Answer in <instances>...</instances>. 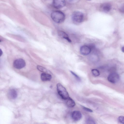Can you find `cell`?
<instances>
[{"label":"cell","instance_id":"obj_1","mask_svg":"<svg viewBox=\"0 0 124 124\" xmlns=\"http://www.w3.org/2000/svg\"><path fill=\"white\" fill-rule=\"evenodd\" d=\"M51 17L53 20L57 23H61L63 22L65 18L64 13L59 11H53L51 14Z\"/></svg>","mask_w":124,"mask_h":124},{"label":"cell","instance_id":"obj_2","mask_svg":"<svg viewBox=\"0 0 124 124\" xmlns=\"http://www.w3.org/2000/svg\"><path fill=\"white\" fill-rule=\"evenodd\" d=\"M57 89L58 94L62 99L66 100L69 97L66 89L61 84L58 83L57 84Z\"/></svg>","mask_w":124,"mask_h":124},{"label":"cell","instance_id":"obj_3","mask_svg":"<svg viewBox=\"0 0 124 124\" xmlns=\"http://www.w3.org/2000/svg\"><path fill=\"white\" fill-rule=\"evenodd\" d=\"M84 15L81 12L79 11H75L73 13L72 15L73 20L77 23L82 22L83 20Z\"/></svg>","mask_w":124,"mask_h":124},{"label":"cell","instance_id":"obj_4","mask_svg":"<svg viewBox=\"0 0 124 124\" xmlns=\"http://www.w3.org/2000/svg\"><path fill=\"white\" fill-rule=\"evenodd\" d=\"M26 65L25 61L22 59L19 58L15 60L13 63V66L17 69H21L24 68Z\"/></svg>","mask_w":124,"mask_h":124},{"label":"cell","instance_id":"obj_5","mask_svg":"<svg viewBox=\"0 0 124 124\" xmlns=\"http://www.w3.org/2000/svg\"><path fill=\"white\" fill-rule=\"evenodd\" d=\"M119 79V76L117 73L113 72L108 75V79L110 82L112 83H115L117 82Z\"/></svg>","mask_w":124,"mask_h":124},{"label":"cell","instance_id":"obj_6","mask_svg":"<svg viewBox=\"0 0 124 124\" xmlns=\"http://www.w3.org/2000/svg\"><path fill=\"white\" fill-rule=\"evenodd\" d=\"M65 4V0H53V7L56 8H59L64 7Z\"/></svg>","mask_w":124,"mask_h":124},{"label":"cell","instance_id":"obj_7","mask_svg":"<svg viewBox=\"0 0 124 124\" xmlns=\"http://www.w3.org/2000/svg\"><path fill=\"white\" fill-rule=\"evenodd\" d=\"M91 51V48L89 46L86 45L82 46L80 48L81 54L84 55H88Z\"/></svg>","mask_w":124,"mask_h":124},{"label":"cell","instance_id":"obj_8","mask_svg":"<svg viewBox=\"0 0 124 124\" xmlns=\"http://www.w3.org/2000/svg\"><path fill=\"white\" fill-rule=\"evenodd\" d=\"M72 117L73 120L75 121L79 120L82 117V114L81 112L78 111H74L72 114Z\"/></svg>","mask_w":124,"mask_h":124},{"label":"cell","instance_id":"obj_9","mask_svg":"<svg viewBox=\"0 0 124 124\" xmlns=\"http://www.w3.org/2000/svg\"><path fill=\"white\" fill-rule=\"evenodd\" d=\"M8 95L10 99H14L17 98V91L15 89H12L8 91Z\"/></svg>","mask_w":124,"mask_h":124},{"label":"cell","instance_id":"obj_10","mask_svg":"<svg viewBox=\"0 0 124 124\" xmlns=\"http://www.w3.org/2000/svg\"><path fill=\"white\" fill-rule=\"evenodd\" d=\"M40 78L42 81H49L51 80L52 76L48 73H43L41 74Z\"/></svg>","mask_w":124,"mask_h":124},{"label":"cell","instance_id":"obj_11","mask_svg":"<svg viewBox=\"0 0 124 124\" xmlns=\"http://www.w3.org/2000/svg\"><path fill=\"white\" fill-rule=\"evenodd\" d=\"M112 8L111 5L109 3H105L101 6V8L104 11L108 12L110 11Z\"/></svg>","mask_w":124,"mask_h":124},{"label":"cell","instance_id":"obj_12","mask_svg":"<svg viewBox=\"0 0 124 124\" xmlns=\"http://www.w3.org/2000/svg\"><path fill=\"white\" fill-rule=\"evenodd\" d=\"M58 34L60 37L66 39L69 42H71V40L69 38L68 35L65 32L61 31H58Z\"/></svg>","mask_w":124,"mask_h":124},{"label":"cell","instance_id":"obj_13","mask_svg":"<svg viewBox=\"0 0 124 124\" xmlns=\"http://www.w3.org/2000/svg\"><path fill=\"white\" fill-rule=\"evenodd\" d=\"M67 100V104L68 107L72 108L75 106V102L72 98L69 97Z\"/></svg>","mask_w":124,"mask_h":124},{"label":"cell","instance_id":"obj_14","mask_svg":"<svg viewBox=\"0 0 124 124\" xmlns=\"http://www.w3.org/2000/svg\"><path fill=\"white\" fill-rule=\"evenodd\" d=\"M37 68L40 71L45 73L49 74V71L45 68L39 65H38L37 67Z\"/></svg>","mask_w":124,"mask_h":124},{"label":"cell","instance_id":"obj_15","mask_svg":"<svg viewBox=\"0 0 124 124\" xmlns=\"http://www.w3.org/2000/svg\"><path fill=\"white\" fill-rule=\"evenodd\" d=\"M86 122L87 124H95L94 121L92 118L91 117H88L87 119Z\"/></svg>","mask_w":124,"mask_h":124},{"label":"cell","instance_id":"obj_16","mask_svg":"<svg viewBox=\"0 0 124 124\" xmlns=\"http://www.w3.org/2000/svg\"><path fill=\"white\" fill-rule=\"evenodd\" d=\"M92 72L93 75L95 76H98L100 75L99 71L95 69H93L92 70Z\"/></svg>","mask_w":124,"mask_h":124},{"label":"cell","instance_id":"obj_17","mask_svg":"<svg viewBox=\"0 0 124 124\" xmlns=\"http://www.w3.org/2000/svg\"><path fill=\"white\" fill-rule=\"evenodd\" d=\"M70 72L78 81H80L81 79L80 78L77 74L71 71H70Z\"/></svg>","mask_w":124,"mask_h":124},{"label":"cell","instance_id":"obj_18","mask_svg":"<svg viewBox=\"0 0 124 124\" xmlns=\"http://www.w3.org/2000/svg\"><path fill=\"white\" fill-rule=\"evenodd\" d=\"M118 120L120 123L124 124V116H120L118 118Z\"/></svg>","mask_w":124,"mask_h":124},{"label":"cell","instance_id":"obj_19","mask_svg":"<svg viewBox=\"0 0 124 124\" xmlns=\"http://www.w3.org/2000/svg\"><path fill=\"white\" fill-rule=\"evenodd\" d=\"M119 10L121 12L124 14V4L120 6L119 8Z\"/></svg>","mask_w":124,"mask_h":124},{"label":"cell","instance_id":"obj_20","mask_svg":"<svg viewBox=\"0 0 124 124\" xmlns=\"http://www.w3.org/2000/svg\"><path fill=\"white\" fill-rule=\"evenodd\" d=\"M82 107L84 109L87 111L91 112H93V110L89 108L85 107L82 106Z\"/></svg>","mask_w":124,"mask_h":124},{"label":"cell","instance_id":"obj_21","mask_svg":"<svg viewBox=\"0 0 124 124\" xmlns=\"http://www.w3.org/2000/svg\"><path fill=\"white\" fill-rule=\"evenodd\" d=\"M68 0L70 2H74L76 0Z\"/></svg>","mask_w":124,"mask_h":124},{"label":"cell","instance_id":"obj_22","mask_svg":"<svg viewBox=\"0 0 124 124\" xmlns=\"http://www.w3.org/2000/svg\"><path fill=\"white\" fill-rule=\"evenodd\" d=\"M122 51L124 53V46L121 49Z\"/></svg>","mask_w":124,"mask_h":124},{"label":"cell","instance_id":"obj_23","mask_svg":"<svg viewBox=\"0 0 124 124\" xmlns=\"http://www.w3.org/2000/svg\"><path fill=\"white\" fill-rule=\"evenodd\" d=\"M2 52L1 49L0 50V56L2 55Z\"/></svg>","mask_w":124,"mask_h":124},{"label":"cell","instance_id":"obj_24","mask_svg":"<svg viewBox=\"0 0 124 124\" xmlns=\"http://www.w3.org/2000/svg\"></svg>","mask_w":124,"mask_h":124}]
</instances>
